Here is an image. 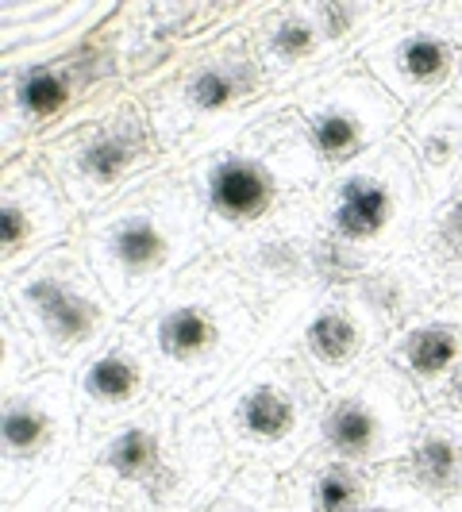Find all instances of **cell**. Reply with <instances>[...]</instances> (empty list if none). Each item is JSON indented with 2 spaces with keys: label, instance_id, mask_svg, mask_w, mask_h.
Listing matches in <instances>:
<instances>
[{
  "label": "cell",
  "instance_id": "obj_1",
  "mask_svg": "<svg viewBox=\"0 0 462 512\" xmlns=\"http://www.w3.org/2000/svg\"><path fill=\"white\" fill-rule=\"evenodd\" d=\"M128 320L154 362L158 393L189 412L208 409L262 355V316L220 251L158 289Z\"/></svg>",
  "mask_w": 462,
  "mask_h": 512
},
{
  "label": "cell",
  "instance_id": "obj_2",
  "mask_svg": "<svg viewBox=\"0 0 462 512\" xmlns=\"http://www.w3.org/2000/svg\"><path fill=\"white\" fill-rule=\"evenodd\" d=\"M77 243L124 320L212 255L197 189L181 166H162L112 205L85 216Z\"/></svg>",
  "mask_w": 462,
  "mask_h": 512
},
{
  "label": "cell",
  "instance_id": "obj_3",
  "mask_svg": "<svg viewBox=\"0 0 462 512\" xmlns=\"http://www.w3.org/2000/svg\"><path fill=\"white\" fill-rule=\"evenodd\" d=\"M185 174L197 189L212 251L270 228L328 178L285 97L185 166Z\"/></svg>",
  "mask_w": 462,
  "mask_h": 512
},
{
  "label": "cell",
  "instance_id": "obj_4",
  "mask_svg": "<svg viewBox=\"0 0 462 512\" xmlns=\"http://www.w3.org/2000/svg\"><path fill=\"white\" fill-rule=\"evenodd\" d=\"M170 166H193L278 101L247 24L216 35L143 97Z\"/></svg>",
  "mask_w": 462,
  "mask_h": 512
},
{
  "label": "cell",
  "instance_id": "obj_5",
  "mask_svg": "<svg viewBox=\"0 0 462 512\" xmlns=\"http://www.w3.org/2000/svg\"><path fill=\"white\" fill-rule=\"evenodd\" d=\"M328 389L289 351H262L208 405L235 470L285 478L320 447Z\"/></svg>",
  "mask_w": 462,
  "mask_h": 512
},
{
  "label": "cell",
  "instance_id": "obj_6",
  "mask_svg": "<svg viewBox=\"0 0 462 512\" xmlns=\"http://www.w3.org/2000/svg\"><path fill=\"white\" fill-rule=\"evenodd\" d=\"M324 239L370 266L420 247L428 220V193L409 147L401 139L332 170L308 197Z\"/></svg>",
  "mask_w": 462,
  "mask_h": 512
},
{
  "label": "cell",
  "instance_id": "obj_7",
  "mask_svg": "<svg viewBox=\"0 0 462 512\" xmlns=\"http://www.w3.org/2000/svg\"><path fill=\"white\" fill-rule=\"evenodd\" d=\"M31 154L58 181L81 220L170 166L166 147L154 131L151 108L128 89H116L89 104Z\"/></svg>",
  "mask_w": 462,
  "mask_h": 512
},
{
  "label": "cell",
  "instance_id": "obj_8",
  "mask_svg": "<svg viewBox=\"0 0 462 512\" xmlns=\"http://www.w3.org/2000/svg\"><path fill=\"white\" fill-rule=\"evenodd\" d=\"M0 305H8L24 320L31 339L39 343L43 366L66 378H74L81 362L124 324L112 293L89 266L77 239L39 258L24 274L4 278Z\"/></svg>",
  "mask_w": 462,
  "mask_h": 512
},
{
  "label": "cell",
  "instance_id": "obj_9",
  "mask_svg": "<svg viewBox=\"0 0 462 512\" xmlns=\"http://www.w3.org/2000/svg\"><path fill=\"white\" fill-rule=\"evenodd\" d=\"M124 89L116 20L89 35L77 51L51 62L0 66V147L4 162L39 151L89 104Z\"/></svg>",
  "mask_w": 462,
  "mask_h": 512
},
{
  "label": "cell",
  "instance_id": "obj_10",
  "mask_svg": "<svg viewBox=\"0 0 462 512\" xmlns=\"http://www.w3.org/2000/svg\"><path fill=\"white\" fill-rule=\"evenodd\" d=\"M397 4L366 0H289L258 4L247 20L251 43L274 93L289 97L332 66L355 62L366 39L389 20Z\"/></svg>",
  "mask_w": 462,
  "mask_h": 512
},
{
  "label": "cell",
  "instance_id": "obj_11",
  "mask_svg": "<svg viewBox=\"0 0 462 512\" xmlns=\"http://www.w3.org/2000/svg\"><path fill=\"white\" fill-rule=\"evenodd\" d=\"M85 455V412L74 378L39 374L16 389H0V486L4 509L20 505L43 478Z\"/></svg>",
  "mask_w": 462,
  "mask_h": 512
},
{
  "label": "cell",
  "instance_id": "obj_12",
  "mask_svg": "<svg viewBox=\"0 0 462 512\" xmlns=\"http://www.w3.org/2000/svg\"><path fill=\"white\" fill-rule=\"evenodd\" d=\"M462 43V4H397L355 54L366 74L382 85L405 112L455 93Z\"/></svg>",
  "mask_w": 462,
  "mask_h": 512
},
{
  "label": "cell",
  "instance_id": "obj_13",
  "mask_svg": "<svg viewBox=\"0 0 462 512\" xmlns=\"http://www.w3.org/2000/svg\"><path fill=\"white\" fill-rule=\"evenodd\" d=\"M428 405L385 359L370 362L324 401L320 455L351 462L359 470H389L409 451Z\"/></svg>",
  "mask_w": 462,
  "mask_h": 512
},
{
  "label": "cell",
  "instance_id": "obj_14",
  "mask_svg": "<svg viewBox=\"0 0 462 512\" xmlns=\"http://www.w3.org/2000/svg\"><path fill=\"white\" fill-rule=\"evenodd\" d=\"M285 101L301 120L308 147L316 151L328 174L393 143L409 120V112L359 62L332 66L328 74L312 77Z\"/></svg>",
  "mask_w": 462,
  "mask_h": 512
},
{
  "label": "cell",
  "instance_id": "obj_15",
  "mask_svg": "<svg viewBox=\"0 0 462 512\" xmlns=\"http://www.w3.org/2000/svg\"><path fill=\"white\" fill-rule=\"evenodd\" d=\"M389 335L393 332L362 305L355 289H328L301 312V320L270 351H289L293 359H301L312 370V378L332 393L370 362L382 359Z\"/></svg>",
  "mask_w": 462,
  "mask_h": 512
},
{
  "label": "cell",
  "instance_id": "obj_16",
  "mask_svg": "<svg viewBox=\"0 0 462 512\" xmlns=\"http://www.w3.org/2000/svg\"><path fill=\"white\" fill-rule=\"evenodd\" d=\"M81 216L35 154L4 162L0 174V274L16 278L51 251L74 243Z\"/></svg>",
  "mask_w": 462,
  "mask_h": 512
},
{
  "label": "cell",
  "instance_id": "obj_17",
  "mask_svg": "<svg viewBox=\"0 0 462 512\" xmlns=\"http://www.w3.org/2000/svg\"><path fill=\"white\" fill-rule=\"evenodd\" d=\"M74 389L85 412V436H101L112 424L128 420L162 397L154 362L131 320H124L104 347H97L81 362V370L74 374Z\"/></svg>",
  "mask_w": 462,
  "mask_h": 512
},
{
  "label": "cell",
  "instance_id": "obj_18",
  "mask_svg": "<svg viewBox=\"0 0 462 512\" xmlns=\"http://www.w3.org/2000/svg\"><path fill=\"white\" fill-rule=\"evenodd\" d=\"M116 0H4L0 4V54L4 66L51 62L77 51L89 35L120 16Z\"/></svg>",
  "mask_w": 462,
  "mask_h": 512
},
{
  "label": "cell",
  "instance_id": "obj_19",
  "mask_svg": "<svg viewBox=\"0 0 462 512\" xmlns=\"http://www.w3.org/2000/svg\"><path fill=\"white\" fill-rule=\"evenodd\" d=\"M382 359L420 393L428 409H439L447 385L462 366V312L443 301L432 312L401 324L389 335Z\"/></svg>",
  "mask_w": 462,
  "mask_h": 512
},
{
  "label": "cell",
  "instance_id": "obj_20",
  "mask_svg": "<svg viewBox=\"0 0 462 512\" xmlns=\"http://www.w3.org/2000/svg\"><path fill=\"white\" fill-rule=\"evenodd\" d=\"M447 278L420 251L409 255H393L382 262H370L359 274V282L351 285L362 297V305L382 320L389 332H397L401 324H409L416 316L432 312L447 301Z\"/></svg>",
  "mask_w": 462,
  "mask_h": 512
},
{
  "label": "cell",
  "instance_id": "obj_21",
  "mask_svg": "<svg viewBox=\"0 0 462 512\" xmlns=\"http://www.w3.org/2000/svg\"><path fill=\"white\" fill-rule=\"evenodd\" d=\"M397 139L409 147L412 162L420 170L428 208L443 201L462 181V101L455 93L412 112Z\"/></svg>",
  "mask_w": 462,
  "mask_h": 512
},
{
  "label": "cell",
  "instance_id": "obj_22",
  "mask_svg": "<svg viewBox=\"0 0 462 512\" xmlns=\"http://www.w3.org/2000/svg\"><path fill=\"white\" fill-rule=\"evenodd\" d=\"M393 470L436 505L462 497V416L447 409H428L409 451Z\"/></svg>",
  "mask_w": 462,
  "mask_h": 512
},
{
  "label": "cell",
  "instance_id": "obj_23",
  "mask_svg": "<svg viewBox=\"0 0 462 512\" xmlns=\"http://www.w3.org/2000/svg\"><path fill=\"white\" fill-rule=\"evenodd\" d=\"M382 474V470H378ZM378 474L359 470L351 462L328 459L312 451L297 470L282 478L285 509L289 512H366Z\"/></svg>",
  "mask_w": 462,
  "mask_h": 512
},
{
  "label": "cell",
  "instance_id": "obj_24",
  "mask_svg": "<svg viewBox=\"0 0 462 512\" xmlns=\"http://www.w3.org/2000/svg\"><path fill=\"white\" fill-rule=\"evenodd\" d=\"M416 251L428 258L447 282L462 270V181L443 201L428 208Z\"/></svg>",
  "mask_w": 462,
  "mask_h": 512
},
{
  "label": "cell",
  "instance_id": "obj_25",
  "mask_svg": "<svg viewBox=\"0 0 462 512\" xmlns=\"http://www.w3.org/2000/svg\"><path fill=\"white\" fill-rule=\"evenodd\" d=\"M85 470H89V459L81 455L74 466L43 478L20 505L4 512H112L93 489L85 486Z\"/></svg>",
  "mask_w": 462,
  "mask_h": 512
},
{
  "label": "cell",
  "instance_id": "obj_26",
  "mask_svg": "<svg viewBox=\"0 0 462 512\" xmlns=\"http://www.w3.org/2000/svg\"><path fill=\"white\" fill-rule=\"evenodd\" d=\"M197 512H289L282 478L262 470H235Z\"/></svg>",
  "mask_w": 462,
  "mask_h": 512
},
{
  "label": "cell",
  "instance_id": "obj_27",
  "mask_svg": "<svg viewBox=\"0 0 462 512\" xmlns=\"http://www.w3.org/2000/svg\"><path fill=\"white\" fill-rule=\"evenodd\" d=\"M39 374H47L39 343L31 339L24 320L4 305L0 308V389H16Z\"/></svg>",
  "mask_w": 462,
  "mask_h": 512
},
{
  "label": "cell",
  "instance_id": "obj_28",
  "mask_svg": "<svg viewBox=\"0 0 462 512\" xmlns=\"http://www.w3.org/2000/svg\"><path fill=\"white\" fill-rule=\"evenodd\" d=\"M436 509H439L436 501H428L424 493H416L393 466L378 474L374 497H370V505H366V512H436Z\"/></svg>",
  "mask_w": 462,
  "mask_h": 512
},
{
  "label": "cell",
  "instance_id": "obj_29",
  "mask_svg": "<svg viewBox=\"0 0 462 512\" xmlns=\"http://www.w3.org/2000/svg\"><path fill=\"white\" fill-rule=\"evenodd\" d=\"M439 409L462 416V366H459V374L451 378V385H447V397H443V405H439Z\"/></svg>",
  "mask_w": 462,
  "mask_h": 512
},
{
  "label": "cell",
  "instance_id": "obj_30",
  "mask_svg": "<svg viewBox=\"0 0 462 512\" xmlns=\"http://www.w3.org/2000/svg\"><path fill=\"white\" fill-rule=\"evenodd\" d=\"M447 301H451V305L462 312V270L455 274V278H451V285H447Z\"/></svg>",
  "mask_w": 462,
  "mask_h": 512
},
{
  "label": "cell",
  "instance_id": "obj_31",
  "mask_svg": "<svg viewBox=\"0 0 462 512\" xmlns=\"http://www.w3.org/2000/svg\"><path fill=\"white\" fill-rule=\"evenodd\" d=\"M455 97L462 101V43H459V74H455Z\"/></svg>",
  "mask_w": 462,
  "mask_h": 512
},
{
  "label": "cell",
  "instance_id": "obj_32",
  "mask_svg": "<svg viewBox=\"0 0 462 512\" xmlns=\"http://www.w3.org/2000/svg\"><path fill=\"white\" fill-rule=\"evenodd\" d=\"M436 512H462V497H455V501H447V505H439Z\"/></svg>",
  "mask_w": 462,
  "mask_h": 512
}]
</instances>
